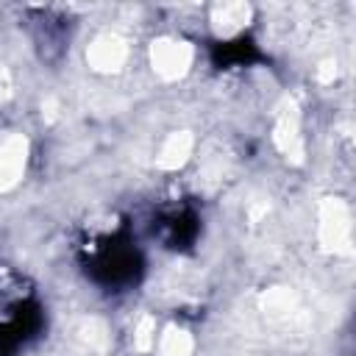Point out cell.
<instances>
[{
  "label": "cell",
  "instance_id": "obj_1",
  "mask_svg": "<svg viewBox=\"0 0 356 356\" xmlns=\"http://www.w3.org/2000/svg\"><path fill=\"white\" fill-rule=\"evenodd\" d=\"M89 267H92L95 281H100L106 286H125V284L136 281L139 253H136L134 242H128V239H111V242H106L103 248L95 250Z\"/></svg>",
  "mask_w": 356,
  "mask_h": 356
},
{
  "label": "cell",
  "instance_id": "obj_2",
  "mask_svg": "<svg viewBox=\"0 0 356 356\" xmlns=\"http://www.w3.org/2000/svg\"><path fill=\"white\" fill-rule=\"evenodd\" d=\"M195 217L186 214V211H178V214H167L161 220V239L170 245V248H178V245H189L195 239Z\"/></svg>",
  "mask_w": 356,
  "mask_h": 356
},
{
  "label": "cell",
  "instance_id": "obj_3",
  "mask_svg": "<svg viewBox=\"0 0 356 356\" xmlns=\"http://www.w3.org/2000/svg\"><path fill=\"white\" fill-rule=\"evenodd\" d=\"M250 58H256V47H253L250 42H245V39L228 42V44L220 47V64H231V61L245 64V61H250Z\"/></svg>",
  "mask_w": 356,
  "mask_h": 356
}]
</instances>
